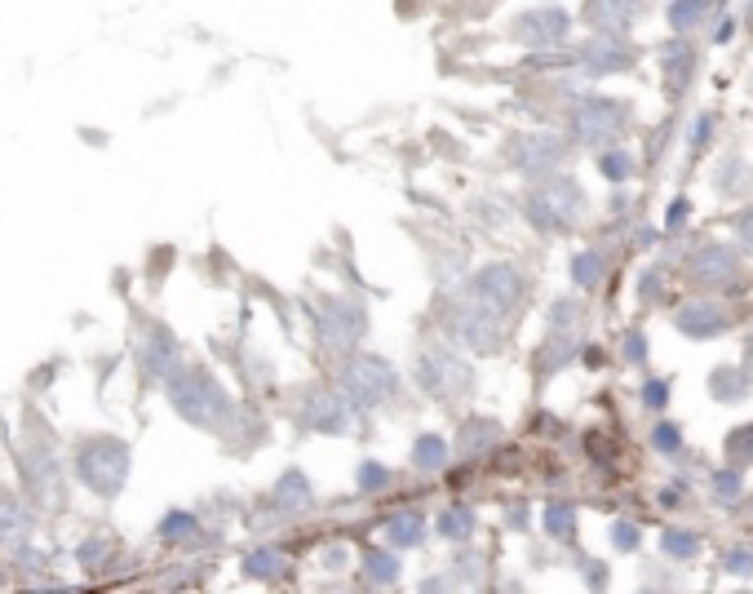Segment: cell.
<instances>
[{
    "instance_id": "obj_18",
    "label": "cell",
    "mask_w": 753,
    "mask_h": 594,
    "mask_svg": "<svg viewBox=\"0 0 753 594\" xmlns=\"http://www.w3.org/2000/svg\"><path fill=\"white\" fill-rule=\"evenodd\" d=\"M501 444V422L497 417H466L457 430V453L461 457H483L488 448H497Z\"/></svg>"
},
{
    "instance_id": "obj_21",
    "label": "cell",
    "mask_w": 753,
    "mask_h": 594,
    "mask_svg": "<svg viewBox=\"0 0 753 594\" xmlns=\"http://www.w3.org/2000/svg\"><path fill=\"white\" fill-rule=\"evenodd\" d=\"M275 506L284 510V515H302V510H311V484H306L302 470H288L280 479V488H275Z\"/></svg>"
},
{
    "instance_id": "obj_42",
    "label": "cell",
    "mask_w": 753,
    "mask_h": 594,
    "mask_svg": "<svg viewBox=\"0 0 753 594\" xmlns=\"http://www.w3.org/2000/svg\"><path fill=\"white\" fill-rule=\"evenodd\" d=\"M643 360H647V337L638 329H629L625 333V364H643Z\"/></svg>"
},
{
    "instance_id": "obj_5",
    "label": "cell",
    "mask_w": 753,
    "mask_h": 594,
    "mask_svg": "<svg viewBox=\"0 0 753 594\" xmlns=\"http://www.w3.org/2000/svg\"><path fill=\"white\" fill-rule=\"evenodd\" d=\"M629 125V102L621 98H581L567 116V138L581 147H607Z\"/></svg>"
},
{
    "instance_id": "obj_10",
    "label": "cell",
    "mask_w": 753,
    "mask_h": 594,
    "mask_svg": "<svg viewBox=\"0 0 753 594\" xmlns=\"http://www.w3.org/2000/svg\"><path fill=\"white\" fill-rule=\"evenodd\" d=\"M510 160L528 173V178H550V173L567 160V147H563L559 133H545V129L541 133H519L514 147H510Z\"/></svg>"
},
{
    "instance_id": "obj_9",
    "label": "cell",
    "mask_w": 753,
    "mask_h": 594,
    "mask_svg": "<svg viewBox=\"0 0 753 594\" xmlns=\"http://www.w3.org/2000/svg\"><path fill=\"white\" fill-rule=\"evenodd\" d=\"M567 27H572V14L559 5H536L528 14L514 18V40L528 49H559L567 40Z\"/></svg>"
},
{
    "instance_id": "obj_41",
    "label": "cell",
    "mask_w": 753,
    "mask_h": 594,
    "mask_svg": "<svg viewBox=\"0 0 753 594\" xmlns=\"http://www.w3.org/2000/svg\"><path fill=\"white\" fill-rule=\"evenodd\" d=\"M612 546L616 550H634L638 546V528L629 524V519H616L612 524Z\"/></svg>"
},
{
    "instance_id": "obj_30",
    "label": "cell",
    "mask_w": 753,
    "mask_h": 594,
    "mask_svg": "<svg viewBox=\"0 0 753 594\" xmlns=\"http://www.w3.org/2000/svg\"><path fill=\"white\" fill-rule=\"evenodd\" d=\"M541 524H545V532H550V537L567 541V537L576 532V506H572V501H550V506L541 510Z\"/></svg>"
},
{
    "instance_id": "obj_3",
    "label": "cell",
    "mask_w": 753,
    "mask_h": 594,
    "mask_svg": "<svg viewBox=\"0 0 753 594\" xmlns=\"http://www.w3.org/2000/svg\"><path fill=\"white\" fill-rule=\"evenodd\" d=\"M585 213V191L576 187V178L567 173H550V178H536V191L528 196V218L541 231H563L576 227V218Z\"/></svg>"
},
{
    "instance_id": "obj_31",
    "label": "cell",
    "mask_w": 753,
    "mask_h": 594,
    "mask_svg": "<svg viewBox=\"0 0 753 594\" xmlns=\"http://www.w3.org/2000/svg\"><path fill=\"white\" fill-rule=\"evenodd\" d=\"M705 14H709L705 0H674V5H669V27H674L678 36H687L691 27L705 23Z\"/></svg>"
},
{
    "instance_id": "obj_12",
    "label": "cell",
    "mask_w": 753,
    "mask_h": 594,
    "mask_svg": "<svg viewBox=\"0 0 753 594\" xmlns=\"http://www.w3.org/2000/svg\"><path fill=\"white\" fill-rule=\"evenodd\" d=\"M350 422H355V404L346 399V391H311L302 408V426L319 430V435H346Z\"/></svg>"
},
{
    "instance_id": "obj_4",
    "label": "cell",
    "mask_w": 753,
    "mask_h": 594,
    "mask_svg": "<svg viewBox=\"0 0 753 594\" xmlns=\"http://www.w3.org/2000/svg\"><path fill=\"white\" fill-rule=\"evenodd\" d=\"M523 275L514 271L510 262H488L470 275V289H466V302H474L479 311L497 315V320H514V311L523 306Z\"/></svg>"
},
{
    "instance_id": "obj_24",
    "label": "cell",
    "mask_w": 753,
    "mask_h": 594,
    "mask_svg": "<svg viewBox=\"0 0 753 594\" xmlns=\"http://www.w3.org/2000/svg\"><path fill=\"white\" fill-rule=\"evenodd\" d=\"M567 275H572L576 289H598L603 275H607V266H603V258H598L594 249H581V253H572V262H567Z\"/></svg>"
},
{
    "instance_id": "obj_45",
    "label": "cell",
    "mask_w": 753,
    "mask_h": 594,
    "mask_svg": "<svg viewBox=\"0 0 753 594\" xmlns=\"http://www.w3.org/2000/svg\"><path fill=\"white\" fill-rule=\"evenodd\" d=\"M687 213H691V204L687 200H674L669 204V218H665V231H678L687 222Z\"/></svg>"
},
{
    "instance_id": "obj_1",
    "label": "cell",
    "mask_w": 753,
    "mask_h": 594,
    "mask_svg": "<svg viewBox=\"0 0 753 594\" xmlns=\"http://www.w3.org/2000/svg\"><path fill=\"white\" fill-rule=\"evenodd\" d=\"M164 382H169V404L178 408L191 426L222 430L235 417V404H231V395H226V386L213 373H204V368L182 364V368H173Z\"/></svg>"
},
{
    "instance_id": "obj_8",
    "label": "cell",
    "mask_w": 753,
    "mask_h": 594,
    "mask_svg": "<svg viewBox=\"0 0 753 594\" xmlns=\"http://www.w3.org/2000/svg\"><path fill=\"white\" fill-rule=\"evenodd\" d=\"M364 306L346 302V297H324V306H319V342L328 346V351H342L350 355L359 346V337H364Z\"/></svg>"
},
{
    "instance_id": "obj_38",
    "label": "cell",
    "mask_w": 753,
    "mask_h": 594,
    "mask_svg": "<svg viewBox=\"0 0 753 594\" xmlns=\"http://www.w3.org/2000/svg\"><path fill=\"white\" fill-rule=\"evenodd\" d=\"M652 444H656L665 457H674L678 448H683V430H678L674 422H660V426L652 430Z\"/></svg>"
},
{
    "instance_id": "obj_15",
    "label": "cell",
    "mask_w": 753,
    "mask_h": 594,
    "mask_svg": "<svg viewBox=\"0 0 753 594\" xmlns=\"http://www.w3.org/2000/svg\"><path fill=\"white\" fill-rule=\"evenodd\" d=\"M452 333H457L461 342L470 346V351H492V346L501 342L505 324L497 320V315L479 311V306H474V302H466L457 315H452Z\"/></svg>"
},
{
    "instance_id": "obj_19",
    "label": "cell",
    "mask_w": 753,
    "mask_h": 594,
    "mask_svg": "<svg viewBox=\"0 0 753 594\" xmlns=\"http://www.w3.org/2000/svg\"><path fill=\"white\" fill-rule=\"evenodd\" d=\"M753 391V377H749V364L736 368V364H722L709 373V395H718L722 404H736V399H745Z\"/></svg>"
},
{
    "instance_id": "obj_32",
    "label": "cell",
    "mask_w": 753,
    "mask_h": 594,
    "mask_svg": "<svg viewBox=\"0 0 753 594\" xmlns=\"http://www.w3.org/2000/svg\"><path fill=\"white\" fill-rule=\"evenodd\" d=\"M660 550H665L669 559H696L700 555V537L687 528H665L660 532Z\"/></svg>"
},
{
    "instance_id": "obj_13",
    "label": "cell",
    "mask_w": 753,
    "mask_h": 594,
    "mask_svg": "<svg viewBox=\"0 0 753 594\" xmlns=\"http://www.w3.org/2000/svg\"><path fill=\"white\" fill-rule=\"evenodd\" d=\"M674 324L687 337H722L731 329V311L722 302H714V297H691V302H683L674 311Z\"/></svg>"
},
{
    "instance_id": "obj_46",
    "label": "cell",
    "mask_w": 753,
    "mask_h": 594,
    "mask_svg": "<svg viewBox=\"0 0 753 594\" xmlns=\"http://www.w3.org/2000/svg\"><path fill=\"white\" fill-rule=\"evenodd\" d=\"M745 364H749V368H753V333H749V337H745Z\"/></svg>"
},
{
    "instance_id": "obj_16",
    "label": "cell",
    "mask_w": 753,
    "mask_h": 594,
    "mask_svg": "<svg viewBox=\"0 0 753 594\" xmlns=\"http://www.w3.org/2000/svg\"><path fill=\"white\" fill-rule=\"evenodd\" d=\"M581 67L590 71V76H616V71L634 67V49H629L621 36H594V40H585V49H581Z\"/></svg>"
},
{
    "instance_id": "obj_22",
    "label": "cell",
    "mask_w": 753,
    "mask_h": 594,
    "mask_svg": "<svg viewBox=\"0 0 753 594\" xmlns=\"http://www.w3.org/2000/svg\"><path fill=\"white\" fill-rule=\"evenodd\" d=\"M399 555H395V546L390 550H364V581L368 586H395L399 581Z\"/></svg>"
},
{
    "instance_id": "obj_39",
    "label": "cell",
    "mask_w": 753,
    "mask_h": 594,
    "mask_svg": "<svg viewBox=\"0 0 753 594\" xmlns=\"http://www.w3.org/2000/svg\"><path fill=\"white\" fill-rule=\"evenodd\" d=\"M638 399H643V408H652V413H660V408L669 404V382H665V377H656V382H643V391H638Z\"/></svg>"
},
{
    "instance_id": "obj_26",
    "label": "cell",
    "mask_w": 753,
    "mask_h": 594,
    "mask_svg": "<svg viewBox=\"0 0 753 594\" xmlns=\"http://www.w3.org/2000/svg\"><path fill=\"white\" fill-rule=\"evenodd\" d=\"M244 572L257 581H275L280 572H288V559L280 555V550H271V546H257L253 555H244Z\"/></svg>"
},
{
    "instance_id": "obj_43",
    "label": "cell",
    "mask_w": 753,
    "mask_h": 594,
    "mask_svg": "<svg viewBox=\"0 0 753 594\" xmlns=\"http://www.w3.org/2000/svg\"><path fill=\"white\" fill-rule=\"evenodd\" d=\"M714 125H718L714 111H705V116L696 120V129H691V151H705L709 147V133H714Z\"/></svg>"
},
{
    "instance_id": "obj_44",
    "label": "cell",
    "mask_w": 753,
    "mask_h": 594,
    "mask_svg": "<svg viewBox=\"0 0 753 594\" xmlns=\"http://www.w3.org/2000/svg\"><path fill=\"white\" fill-rule=\"evenodd\" d=\"M731 227H736V240H740V244H745V249L753 253V209L736 213V222H731Z\"/></svg>"
},
{
    "instance_id": "obj_36",
    "label": "cell",
    "mask_w": 753,
    "mask_h": 594,
    "mask_svg": "<svg viewBox=\"0 0 753 594\" xmlns=\"http://www.w3.org/2000/svg\"><path fill=\"white\" fill-rule=\"evenodd\" d=\"M709 488H714V497L722 501V506H731V501L740 497V466H731V462H727V470H714Z\"/></svg>"
},
{
    "instance_id": "obj_35",
    "label": "cell",
    "mask_w": 753,
    "mask_h": 594,
    "mask_svg": "<svg viewBox=\"0 0 753 594\" xmlns=\"http://www.w3.org/2000/svg\"><path fill=\"white\" fill-rule=\"evenodd\" d=\"M629 169H634V160H629L625 147H607L603 156H598V173H603L607 182H625Z\"/></svg>"
},
{
    "instance_id": "obj_23",
    "label": "cell",
    "mask_w": 753,
    "mask_h": 594,
    "mask_svg": "<svg viewBox=\"0 0 753 594\" xmlns=\"http://www.w3.org/2000/svg\"><path fill=\"white\" fill-rule=\"evenodd\" d=\"M660 58H665V76H669V85H674V89H687L691 71H696V49H691L687 40H674V45H669Z\"/></svg>"
},
{
    "instance_id": "obj_37",
    "label": "cell",
    "mask_w": 753,
    "mask_h": 594,
    "mask_svg": "<svg viewBox=\"0 0 753 594\" xmlns=\"http://www.w3.org/2000/svg\"><path fill=\"white\" fill-rule=\"evenodd\" d=\"M390 479H395V475H390L381 462H364V466H359V475H355V484H359V493H377V488H386Z\"/></svg>"
},
{
    "instance_id": "obj_7",
    "label": "cell",
    "mask_w": 753,
    "mask_h": 594,
    "mask_svg": "<svg viewBox=\"0 0 753 594\" xmlns=\"http://www.w3.org/2000/svg\"><path fill=\"white\" fill-rule=\"evenodd\" d=\"M470 382H474V373H470L466 355H457L452 346H430L417 360V386L435 399H457Z\"/></svg>"
},
{
    "instance_id": "obj_28",
    "label": "cell",
    "mask_w": 753,
    "mask_h": 594,
    "mask_svg": "<svg viewBox=\"0 0 753 594\" xmlns=\"http://www.w3.org/2000/svg\"><path fill=\"white\" fill-rule=\"evenodd\" d=\"M435 528H439L443 541H470V537H474V510L448 506V510H443V515L435 519Z\"/></svg>"
},
{
    "instance_id": "obj_14",
    "label": "cell",
    "mask_w": 753,
    "mask_h": 594,
    "mask_svg": "<svg viewBox=\"0 0 753 594\" xmlns=\"http://www.w3.org/2000/svg\"><path fill=\"white\" fill-rule=\"evenodd\" d=\"M581 18L598 36H625L643 18V0H585Z\"/></svg>"
},
{
    "instance_id": "obj_29",
    "label": "cell",
    "mask_w": 753,
    "mask_h": 594,
    "mask_svg": "<svg viewBox=\"0 0 753 594\" xmlns=\"http://www.w3.org/2000/svg\"><path fill=\"white\" fill-rule=\"evenodd\" d=\"M412 466H417V470H430V475H435V470L448 466V444H443L439 435H421L417 444H412Z\"/></svg>"
},
{
    "instance_id": "obj_33",
    "label": "cell",
    "mask_w": 753,
    "mask_h": 594,
    "mask_svg": "<svg viewBox=\"0 0 753 594\" xmlns=\"http://www.w3.org/2000/svg\"><path fill=\"white\" fill-rule=\"evenodd\" d=\"M191 537H200V519L187 515V510H173V515H164V524H160V541L178 546V541H191Z\"/></svg>"
},
{
    "instance_id": "obj_20",
    "label": "cell",
    "mask_w": 753,
    "mask_h": 594,
    "mask_svg": "<svg viewBox=\"0 0 753 594\" xmlns=\"http://www.w3.org/2000/svg\"><path fill=\"white\" fill-rule=\"evenodd\" d=\"M421 537H426V519H421L417 510H399V515L386 524V546H395V550L421 546Z\"/></svg>"
},
{
    "instance_id": "obj_27",
    "label": "cell",
    "mask_w": 753,
    "mask_h": 594,
    "mask_svg": "<svg viewBox=\"0 0 753 594\" xmlns=\"http://www.w3.org/2000/svg\"><path fill=\"white\" fill-rule=\"evenodd\" d=\"M18 541H27V515L18 501L0 497V550L5 546H18Z\"/></svg>"
},
{
    "instance_id": "obj_2",
    "label": "cell",
    "mask_w": 753,
    "mask_h": 594,
    "mask_svg": "<svg viewBox=\"0 0 753 594\" xmlns=\"http://www.w3.org/2000/svg\"><path fill=\"white\" fill-rule=\"evenodd\" d=\"M342 391L359 413H377V408L399 399V373L381 360V355L350 351L342 364Z\"/></svg>"
},
{
    "instance_id": "obj_40",
    "label": "cell",
    "mask_w": 753,
    "mask_h": 594,
    "mask_svg": "<svg viewBox=\"0 0 753 594\" xmlns=\"http://www.w3.org/2000/svg\"><path fill=\"white\" fill-rule=\"evenodd\" d=\"M722 568H727L731 577H753V550H731V555L722 559Z\"/></svg>"
},
{
    "instance_id": "obj_17",
    "label": "cell",
    "mask_w": 753,
    "mask_h": 594,
    "mask_svg": "<svg viewBox=\"0 0 753 594\" xmlns=\"http://www.w3.org/2000/svg\"><path fill=\"white\" fill-rule=\"evenodd\" d=\"M142 368H147L151 377H169L173 368H182V351H178V342H173V333L169 329H147V337H142Z\"/></svg>"
},
{
    "instance_id": "obj_25",
    "label": "cell",
    "mask_w": 753,
    "mask_h": 594,
    "mask_svg": "<svg viewBox=\"0 0 753 594\" xmlns=\"http://www.w3.org/2000/svg\"><path fill=\"white\" fill-rule=\"evenodd\" d=\"M581 320H585V311H581V302H572V297H559V302L550 306V333L554 337H581Z\"/></svg>"
},
{
    "instance_id": "obj_34",
    "label": "cell",
    "mask_w": 753,
    "mask_h": 594,
    "mask_svg": "<svg viewBox=\"0 0 753 594\" xmlns=\"http://www.w3.org/2000/svg\"><path fill=\"white\" fill-rule=\"evenodd\" d=\"M727 462L740 466V470L753 466V422H749V426H736V430L727 435Z\"/></svg>"
},
{
    "instance_id": "obj_6",
    "label": "cell",
    "mask_w": 753,
    "mask_h": 594,
    "mask_svg": "<svg viewBox=\"0 0 753 594\" xmlns=\"http://www.w3.org/2000/svg\"><path fill=\"white\" fill-rule=\"evenodd\" d=\"M76 470L98 497H116L129 479V448L120 439H94V444L80 448Z\"/></svg>"
},
{
    "instance_id": "obj_11",
    "label": "cell",
    "mask_w": 753,
    "mask_h": 594,
    "mask_svg": "<svg viewBox=\"0 0 753 594\" xmlns=\"http://www.w3.org/2000/svg\"><path fill=\"white\" fill-rule=\"evenodd\" d=\"M687 275L700 289H727V284L740 280V253L727 249V244H700L687 258Z\"/></svg>"
}]
</instances>
